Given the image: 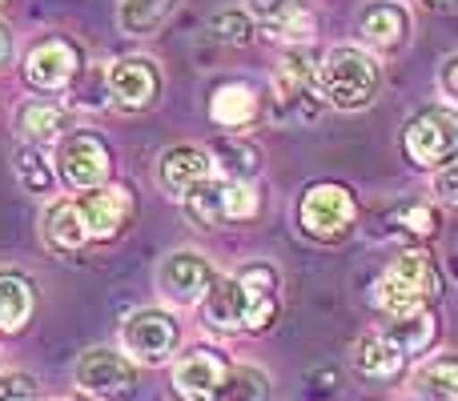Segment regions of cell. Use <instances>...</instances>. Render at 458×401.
<instances>
[{"label": "cell", "mask_w": 458, "mask_h": 401, "mask_svg": "<svg viewBox=\"0 0 458 401\" xmlns=\"http://www.w3.org/2000/svg\"><path fill=\"white\" fill-rule=\"evenodd\" d=\"M201 317L217 333H266L277 317V273L269 265H245L233 277H217L201 301Z\"/></svg>", "instance_id": "6da1fadb"}, {"label": "cell", "mask_w": 458, "mask_h": 401, "mask_svg": "<svg viewBox=\"0 0 458 401\" xmlns=\"http://www.w3.org/2000/svg\"><path fill=\"white\" fill-rule=\"evenodd\" d=\"M322 96L334 109L358 113L378 96V64L354 45H338L322 56Z\"/></svg>", "instance_id": "7a4b0ae2"}, {"label": "cell", "mask_w": 458, "mask_h": 401, "mask_svg": "<svg viewBox=\"0 0 458 401\" xmlns=\"http://www.w3.org/2000/svg\"><path fill=\"white\" fill-rule=\"evenodd\" d=\"M298 221H301V233L314 237V241H346L350 229L358 221V205L354 193L346 185H334V181H318L301 193L298 201Z\"/></svg>", "instance_id": "3957f363"}, {"label": "cell", "mask_w": 458, "mask_h": 401, "mask_svg": "<svg viewBox=\"0 0 458 401\" xmlns=\"http://www.w3.org/2000/svg\"><path fill=\"white\" fill-rule=\"evenodd\" d=\"M406 157L422 169H443L458 157V113L451 109H422L406 121Z\"/></svg>", "instance_id": "277c9868"}, {"label": "cell", "mask_w": 458, "mask_h": 401, "mask_svg": "<svg viewBox=\"0 0 458 401\" xmlns=\"http://www.w3.org/2000/svg\"><path fill=\"white\" fill-rule=\"evenodd\" d=\"M77 386L85 394L101 397V401H129L137 394V373H133V362L125 354L109 346H97V349H85L77 357V370H72Z\"/></svg>", "instance_id": "5b68a950"}, {"label": "cell", "mask_w": 458, "mask_h": 401, "mask_svg": "<svg viewBox=\"0 0 458 401\" xmlns=\"http://www.w3.org/2000/svg\"><path fill=\"white\" fill-rule=\"evenodd\" d=\"M177 322L165 309H137L121 325V354L133 357L137 365H165L177 349Z\"/></svg>", "instance_id": "8992f818"}, {"label": "cell", "mask_w": 458, "mask_h": 401, "mask_svg": "<svg viewBox=\"0 0 458 401\" xmlns=\"http://www.w3.org/2000/svg\"><path fill=\"white\" fill-rule=\"evenodd\" d=\"M56 169H61V181L69 185V189L85 193V189H97V185L109 181L113 161L97 133H72V137H64L61 149H56Z\"/></svg>", "instance_id": "52a82bcc"}, {"label": "cell", "mask_w": 458, "mask_h": 401, "mask_svg": "<svg viewBox=\"0 0 458 401\" xmlns=\"http://www.w3.org/2000/svg\"><path fill=\"white\" fill-rule=\"evenodd\" d=\"M214 281L217 277H214V269H209V261L193 249H174L157 269V289L182 309L206 301Z\"/></svg>", "instance_id": "ba28073f"}, {"label": "cell", "mask_w": 458, "mask_h": 401, "mask_svg": "<svg viewBox=\"0 0 458 401\" xmlns=\"http://www.w3.org/2000/svg\"><path fill=\"white\" fill-rule=\"evenodd\" d=\"M81 221L89 229V241H109L121 229L133 221V193L129 185H97V189H85L77 197Z\"/></svg>", "instance_id": "9c48e42d"}, {"label": "cell", "mask_w": 458, "mask_h": 401, "mask_svg": "<svg viewBox=\"0 0 458 401\" xmlns=\"http://www.w3.org/2000/svg\"><path fill=\"white\" fill-rule=\"evenodd\" d=\"M229 357L222 349H190L174 365V389L185 401H217L229 381Z\"/></svg>", "instance_id": "30bf717a"}, {"label": "cell", "mask_w": 458, "mask_h": 401, "mask_svg": "<svg viewBox=\"0 0 458 401\" xmlns=\"http://www.w3.org/2000/svg\"><path fill=\"white\" fill-rule=\"evenodd\" d=\"M109 101L117 104L121 113H141L157 101L161 93V69L149 56H125L109 69Z\"/></svg>", "instance_id": "8fae6325"}, {"label": "cell", "mask_w": 458, "mask_h": 401, "mask_svg": "<svg viewBox=\"0 0 458 401\" xmlns=\"http://www.w3.org/2000/svg\"><path fill=\"white\" fill-rule=\"evenodd\" d=\"M77 69H81L77 48L61 37L37 40V45L29 48V56H24V80H29L32 88H40V93L64 88L72 77H77Z\"/></svg>", "instance_id": "7c38bea8"}, {"label": "cell", "mask_w": 458, "mask_h": 401, "mask_svg": "<svg viewBox=\"0 0 458 401\" xmlns=\"http://www.w3.org/2000/svg\"><path fill=\"white\" fill-rule=\"evenodd\" d=\"M358 40L374 53H398L411 40V13L398 0H370L358 8Z\"/></svg>", "instance_id": "4fadbf2b"}, {"label": "cell", "mask_w": 458, "mask_h": 401, "mask_svg": "<svg viewBox=\"0 0 458 401\" xmlns=\"http://www.w3.org/2000/svg\"><path fill=\"white\" fill-rule=\"evenodd\" d=\"M214 169H217L214 153L198 149V145H174V149L161 153L157 177H161V185H165L169 197L182 201L185 193L198 189V185L206 181V177H214Z\"/></svg>", "instance_id": "5bb4252c"}, {"label": "cell", "mask_w": 458, "mask_h": 401, "mask_svg": "<svg viewBox=\"0 0 458 401\" xmlns=\"http://www.w3.org/2000/svg\"><path fill=\"white\" fill-rule=\"evenodd\" d=\"M253 21L285 45H310L318 32L314 13L301 8L298 0H253Z\"/></svg>", "instance_id": "9a60e30c"}, {"label": "cell", "mask_w": 458, "mask_h": 401, "mask_svg": "<svg viewBox=\"0 0 458 401\" xmlns=\"http://www.w3.org/2000/svg\"><path fill=\"white\" fill-rule=\"evenodd\" d=\"M406 365V354L386 338V333H366L354 346V370L366 381H394Z\"/></svg>", "instance_id": "2e32d148"}, {"label": "cell", "mask_w": 458, "mask_h": 401, "mask_svg": "<svg viewBox=\"0 0 458 401\" xmlns=\"http://www.w3.org/2000/svg\"><path fill=\"white\" fill-rule=\"evenodd\" d=\"M37 289L24 273H0V333H21L32 322Z\"/></svg>", "instance_id": "e0dca14e"}, {"label": "cell", "mask_w": 458, "mask_h": 401, "mask_svg": "<svg viewBox=\"0 0 458 401\" xmlns=\"http://www.w3.org/2000/svg\"><path fill=\"white\" fill-rule=\"evenodd\" d=\"M209 117L217 121L222 129H242L258 117V93L242 80H229L222 85L214 96H209Z\"/></svg>", "instance_id": "ac0fdd59"}, {"label": "cell", "mask_w": 458, "mask_h": 401, "mask_svg": "<svg viewBox=\"0 0 458 401\" xmlns=\"http://www.w3.org/2000/svg\"><path fill=\"white\" fill-rule=\"evenodd\" d=\"M382 333H386V338L394 341L406 357H419V354H427V349L435 346L438 317L430 313V309H419V313H406V317H390V325Z\"/></svg>", "instance_id": "d6986e66"}, {"label": "cell", "mask_w": 458, "mask_h": 401, "mask_svg": "<svg viewBox=\"0 0 458 401\" xmlns=\"http://www.w3.org/2000/svg\"><path fill=\"white\" fill-rule=\"evenodd\" d=\"M45 241L61 253H77L89 241V229L81 221L77 201H53L45 209Z\"/></svg>", "instance_id": "ffe728a7"}, {"label": "cell", "mask_w": 458, "mask_h": 401, "mask_svg": "<svg viewBox=\"0 0 458 401\" xmlns=\"http://www.w3.org/2000/svg\"><path fill=\"white\" fill-rule=\"evenodd\" d=\"M185 205V217L193 221L198 229H217V225H225V177H206V181L198 185V189H190L182 197Z\"/></svg>", "instance_id": "44dd1931"}, {"label": "cell", "mask_w": 458, "mask_h": 401, "mask_svg": "<svg viewBox=\"0 0 458 401\" xmlns=\"http://www.w3.org/2000/svg\"><path fill=\"white\" fill-rule=\"evenodd\" d=\"M64 129V109L53 101H29L16 109V133L29 145H53Z\"/></svg>", "instance_id": "7402d4cb"}, {"label": "cell", "mask_w": 458, "mask_h": 401, "mask_svg": "<svg viewBox=\"0 0 458 401\" xmlns=\"http://www.w3.org/2000/svg\"><path fill=\"white\" fill-rule=\"evenodd\" d=\"M427 301L430 297H422V293L414 289L406 277H398L394 269H386V273L378 277V285H374V305H378L386 317L419 313V309H427Z\"/></svg>", "instance_id": "603a6c76"}, {"label": "cell", "mask_w": 458, "mask_h": 401, "mask_svg": "<svg viewBox=\"0 0 458 401\" xmlns=\"http://www.w3.org/2000/svg\"><path fill=\"white\" fill-rule=\"evenodd\" d=\"M414 389L422 401H458V357H435L414 373Z\"/></svg>", "instance_id": "cb8c5ba5"}, {"label": "cell", "mask_w": 458, "mask_h": 401, "mask_svg": "<svg viewBox=\"0 0 458 401\" xmlns=\"http://www.w3.org/2000/svg\"><path fill=\"white\" fill-rule=\"evenodd\" d=\"M390 269H394L398 277H406L422 297H438V293H443V277H438V265L430 261L427 249H403Z\"/></svg>", "instance_id": "d4e9b609"}, {"label": "cell", "mask_w": 458, "mask_h": 401, "mask_svg": "<svg viewBox=\"0 0 458 401\" xmlns=\"http://www.w3.org/2000/svg\"><path fill=\"white\" fill-rule=\"evenodd\" d=\"M177 0H121L117 21L129 37H149L169 13H174Z\"/></svg>", "instance_id": "484cf974"}, {"label": "cell", "mask_w": 458, "mask_h": 401, "mask_svg": "<svg viewBox=\"0 0 458 401\" xmlns=\"http://www.w3.org/2000/svg\"><path fill=\"white\" fill-rule=\"evenodd\" d=\"M214 161L225 177H237V181H253V173L261 169V153L253 145L237 141V137H225L214 145Z\"/></svg>", "instance_id": "4316f807"}, {"label": "cell", "mask_w": 458, "mask_h": 401, "mask_svg": "<svg viewBox=\"0 0 458 401\" xmlns=\"http://www.w3.org/2000/svg\"><path fill=\"white\" fill-rule=\"evenodd\" d=\"M13 165H16V177H21V185L29 193H53L56 177H53V165L45 161V153H40V145H21Z\"/></svg>", "instance_id": "83f0119b"}, {"label": "cell", "mask_w": 458, "mask_h": 401, "mask_svg": "<svg viewBox=\"0 0 458 401\" xmlns=\"http://www.w3.org/2000/svg\"><path fill=\"white\" fill-rule=\"evenodd\" d=\"M217 401H269V378L258 365H233Z\"/></svg>", "instance_id": "f1b7e54d"}, {"label": "cell", "mask_w": 458, "mask_h": 401, "mask_svg": "<svg viewBox=\"0 0 458 401\" xmlns=\"http://www.w3.org/2000/svg\"><path fill=\"white\" fill-rule=\"evenodd\" d=\"M209 32L217 40H225V45H245L253 37V16H245L242 8H229V13H217L209 21Z\"/></svg>", "instance_id": "f546056e"}, {"label": "cell", "mask_w": 458, "mask_h": 401, "mask_svg": "<svg viewBox=\"0 0 458 401\" xmlns=\"http://www.w3.org/2000/svg\"><path fill=\"white\" fill-rule=\"evenodd\" d=\"M253 213H258V193H253V185L237 181V177H225V217L250 221Z\"/></svg>", "instance_id": "4dcf8cb0"}, {"label": "cell", "mask_w": 458, "mask_h": 401, "mask_svg": "<svg viewBox=\"0 0 458 401\" xmlns=\"http://www.w3.org/2000/svg\"><path fill=\"white\" fill-rule=\"evenodd\" d=\"M394 217H398V225H403V233H411V237H430L438 229V217L430 205H403Z\"/></svg>", "instance_id": "1f68e13d"}, {"label": "cell", "mask_w": 458, "mask_h": 401, "mask_svg": "<svg viewBox=\"0 0 458 401\" xmlns=\"http://www.w3.org/2000/svg\"><path fill=\"white\" fill-rule=\"evenodd\" d=\"M0 401H40V389H37V378L32 373H0Z\"/></svg>", "instance_id": "d6a6232c"}, {"label": "cell", "mask_w": 458, "mask_h": 401, "mask_svg": "<svg viewBox=\"0 0 458 401\" xmlns=\"http://www.w3.org/2000/svg\"><path fill=\"white\" fill-rule=\"evenodd\" d=\"M430 189L438 193V201H446V205H454V209H458V161H451V165L438 169L435 181H430Z\"/></svg>", "instance_id": "836d02e7"}, {"label": "cell", "mask_w": 458, "mask_h": 401, "mask_svg": "<svg viewBox=\"0 0 458 401\" xmlns=\"http://www.w3.org/2000/svg\"><path fill=\"white\" fill-rule=\"evenodd\" d=\"M443 93L451 96V101H458V56H451V61L443 64Z\"/></svg>", "instance_id": "e575fe53"}, {"label": "cell", "mask_w": 458, "mask_h": 401, "mask_svg": "<svg viewBox=\"0 0 458 401\" xmlns=\"http://www.w3.org/2000/svg\"><path fill=\"white\" fill-rule=\"evenodd\" d=\"M8 53H13V40H8V29H4V24H0V69H4Z\"/></svg>", "instance_id": "d590c367"}, {"label": "cell", "mask_w": 458, "mask_h": 401, "mask_svg": "<svg viewBox=\"0 0 458 401\" xmlns=\"http://www.w3.org/2000/svg\"><path fill=\"white\" fill-rule=\"evenodd\" d=\"M430 4H454V0H430Z\"/></svg>", "instance_id": "8d00e7d4"}, {"label": "cell", "mask_w": 458, "mask_h": 401, "mask_svg": "<svg viewBox=\"0 0 458 401\" xmlns=\"http://www.w3.org/2000/svg\"><path fill=\"white\" fill-rule=\"evenodd\" d=\"M8 4H13V0H0V13H4V8H8Z\"/></svg>", "instance_id": "74e56055"}, {"label": "cell", "mask_w": 458, "mask_h": 401, "mask_svg": "<svg viewBox=\"0 0 458 401\" xmlns=\"http://www.w3.org/2000/svg\"><path fill=\"white\" fill-rule=\"evenodd\" d=\"M411 401H422V397H411Z\"/></svg>", "instance_id": "f35d334b"}]
</instances>
